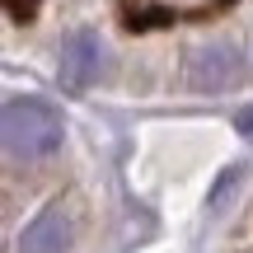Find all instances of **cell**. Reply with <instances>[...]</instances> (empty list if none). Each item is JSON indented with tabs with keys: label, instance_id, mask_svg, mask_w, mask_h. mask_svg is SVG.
Wrapping results in <instances>:
<instances>
[{
	"label": "cell",
	"instance_id": "1",
	"mask_svg": "<svg viewBox=\"0 0 253 253\" xmlns=\"http://www.w3.org/2000/svg\"><path fill=\"white\" fill-rule=\"evenodd\" d=\"M0 131L14 160H42L61 145V113L42 99H9L0 113Z\"/></svg>",
	"mask_w": 253,
	"mask_h": 253
},
{
	"label": "cell",
	"instance_id": "2",
	"mask_svg": "<svg viewBox=\"0 0 253 253\" xmlns=\"http://www.w3.org/2000/svg\"><path fill=\"white\" fill-rule=\"evenodd\" d=\"M56 75H61V84H71V89H89V84L103 75V42H99V33H89V28L66 33L61 52H56Z\"/></svg>",
	"mask_w": 253,
	"mask_h": 253
},
{
	"label": "cell",
	"instance_id": "3",
	"mask_svg": "<svg viewBox=\"0 0 253 253\" xmlns=\"http://www.w3.org/2000/svg\"><path fill=\"white\" fill-rule=\"evenodd\" d=\"M192 84H197L202 94H225L230 84H239V75H244V56H239V47L230 42H207L192 52Z\"/></svg>",
	"mask_w": 253,
	"mask_h": 253
},
{
	"label": "cell",
	"instance_id": "4",
	"mask_svg": "<svg viewBox=\"0 0 253 253\" xmlns=\"http://www.w3.org/2000/svg\"><path fill=\"white\" fill-rule=\"evenodd\" d=\"M71 249V220L56 207H47L42 216H33L19 235V253H66Z\"/></svg>",
	"mask_w": 253,
	"mask_h": 253
},
{
	"label": "cell",
	"instance_id": "5",
	"mask_svg": "<svg viewBox=\"0 0 253 253\" xmlns=\"http://www.w3.org/2000/svg\"><path fill=\"white\" fill-rule=\"evenodd\" d=\"M230 183H235V169H230V173H220V183H216V192H211V202H220V197H225V192H230Z\"/></svg>",
	"mask_w": 253,
	"mask_h": 253
},
{
	"label": "cell",
	"instance_id": "6",
	"mask_svg": "<svg viewBox=\"0 0 253 253\" xmlns=\"http://www.w3.org/2000/svg\"><path fill=\"white\" fill-rule=\"evenodd\" d=\"M239 131H253V113H239Z\"/></svg>",
	"mask_w": 253,
	"mask_h": 253
}]
</instances>
